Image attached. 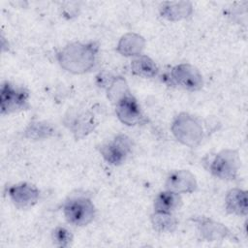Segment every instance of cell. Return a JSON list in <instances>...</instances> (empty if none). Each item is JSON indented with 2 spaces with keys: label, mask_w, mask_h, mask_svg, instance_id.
Masks as SVG:
<instances>
[{
  "label": "cell",
  "mask_w": 248,
  "mask_h": 248,
  "mask_svg": "<svg viewBox=\"0 0 248 248\" xmlns=\"http://www.w3.org/2000/svg\"><path fill=\"white\" fill-rule=\"evenodd\" d=\"M66 221L76 227L89 225L96 216V207L92 200L82 194L69 197L62 206Z\"/></svg>",
  "instance_id": "cell-4"
},
{
  "label": "cell",
  "mask_w": 248,
  "mask_h": 248,
  "mask_svg": "<svg viewBox=\"0 0 248 248\" xmlns=\"http://www.w3.org/2000/svg\"><path fill=\"white\" fill-rule=\"evenodd\" d=\"M160 16L170 21L186 19L193 14V5L189 1H167L159 6Z\"/></svg>",
  "instance_id": "cell-13"
},
{
  "label": "cell",
  "mask_w": 248,
  "mask_h": 248,
  "mask_svg": "<svg viewBox=\"0 0 248 248\" xmlns=\"http://www.w3.org/2000/svg\"><path fill=\"white\" fill-rule=\"evenodd\" d=\"M225 208L228 213L246 216L248 213L247 192L240 188H232L225 197Z\"/></svg>",
  "instance_id": "cell-15"
},
{
  "label": "cell",
  "mask_w": 248,
  "mask_h": 248,
  "mask_svg": "<svg viewBox=\"0 0 248 248\" xmlns=\"http://www.w3.org/2000/svg\"><path fill=\"white\" fill-rule=\"evenodd\" d=\"M107 89V97L111 104L115 105L124 95L130 92L127 80L123 77H114Z\"/></svg>",
  "instance_id": "cell-20"
},
{
  "label": "cell",
  "mask_w": 248,
  "mask_h": 248,
  "mask_svg": "<svg viewBox=\"0 0 248 248\" xmlns=\"http://www.w3.org/2000/svg\"><path fill=\"white\" fill-rule=\"evenodd\" d=\"M150 222L154 231L165 233L173 232L178 226V220L170 212L154 211L150 216Z\"/></svg>",
  "instance_id": "cell-19"
},
{
  "label": "cell",
  "mask_w": 248,
  "mask_h": 248,
  "mask_svg": "<svg viewBox=\"0 0 248 248\" xmlns=\"http://www.w3.org/2000/svg\"><path fill=\"white\" fill-rule=\"evenodd\" d=\"M29 91L8 80L2 82L0 89V111L2 115L30 108Z\"/></svg>",
  "instance_id": "cell-6"
},
{
  "label": "cell",
  "mask_w": 248,
  "mask_h": 248,
  "mask_svg": "<svg viewBox=\"0 0 248 248\" xmlns=\"http://www.w3.org/2000/svg\"><path fill=\"white\" fill-rule=\"evenodd\" d=\"M99 44L96 42H74L66 45L56 54L60 67L74 75L90 72L96 63Z\"/></svg>",
  "instance_id": "cell-1"
},
{
  "label": "cell",
  "mask_w": 248,
  "mask_h": 248,
  "mask_svg": "<svg viewBox=\"0 0 248 248\" xmlns=\"http://www.w3.org/2000/svg\"><path fill=\"white\" fill-rule=\"evenodd\" d=\"M170 131L177 141L190 148L200 145L205 136L201 119L184 111L173 118Z\"/></svg>",
  "instance_id": "cell-2"
},
{
  "label": "cell",
  "mask_w": 248,
  "mask_h": 248,
  "mask_svg": "<svg viewBox=\"0 0 248 248\" xmlns=\"http://www.w3.org/2000/svg\"><path fill=\"white\" fill-rule=\"evenodd\" d=\"M193 221L196 223L201 238L204 241L215 242L225 239L236 240V237L231 230L220 222L204 216L196 217Z\"/></svg>",
  "instance_id": "cell-10"
},
{
  "label": "cell",
  "mask_w": 248,
  "mask_h": 248,
  "mask_svg": "<svg viewBox=\"0 0 248 248\" xmlns=\"http://www.w3.org/2000/svg\"><path fill=\"white\" fill-rule=\"evenodd\" d=\"M204 167L214 177L225 181H232L237 177L240 169L238 152L234 149H222L204 159Z\"/></svg>",
  "instance_id": "cell-3"
},
{
  "label": "cell",
  "mask_w": 248,
  "mask_h": 248,
  "mask_svg": "<svg viewBox=\"0 0 248 248\" xmlns=\"http://www.w3.org/2000/svg\"><path fill=\"white\" fill-rule=\"evenodd\" d=\"M145 44V39L141 35L128 32L119 39L116 51L125 57H137L142 54Z\"/></svg>",
  "instance_id": "cell-14"
},
{
  "label": "cell",
  "mask_w": 248,
  "mask_h": 248,
  "mask_svg": "<svg viewBox=\"0 0 248 248\" xmlns=\"http://www.w3.org/2000/svg\"><path fill=\"white\" fill-rule=\"evenodd\" d=\"M182 199L180 194L174 193L170 190H165L160 192L155 197L153 202V208L154 211L172 213L180 207Z\"/></svg>",
  "instance_id": "cell-17"
},
{
  "label": "cell",
  "mask_w": 248,
  "mask_h": 248,
  "mask_svg": "<svg viewBox=\"0 0 248 248\" xmlns=\"http://www.w3.org/2000/svg\"><path fill=\"white\" fill-rule=\"evenodd\" d=\"M51 239L55 246L58 247H68L73 242L74 236L70 230L65 227L57 226L51 232Z\"/></svg>",
  "instance_id": "cell-21"
},
{
  "label": "cell",
  "mask_w": 248,
  "mask_h": 248,
  "mask_svg": "<svg viewBox=\"0 0 248 248\" xmlns=\"http://www.w3.org/2000/svg\"><path fill=\"white\" fill-rule=\"evenodd\" d=\"M170 80L172 85L195 92L203 86V77L200 70L192 64L180 63L171 68L170 72Z\"/></svg>",
  "instance_id": "cell-8"
},
{
  "label": "cell",
  "mask_w": 248,
  "mask_h": 248,
  "mask_svg": "<svg viewBox=\"0 0 248 248\" xmlns=\"http://www.w3.org/2000/svg\"><path fill=\"white\" fill-rule=\"evenodd\" d=\"M115 106V114L117 118L127 126H139L147 124L148 119L144 114L140 103L131 93L124 95Z\"/></svg>",
  "instance_id": "cell-9"
},
{
  "label": "cell",
  "mask_w": 248,
  "mask_h": 248,
  "mask_svg": "<svg viewBox=\"0 0 248 248\" xmlns=\"http://www.w3.org/2000/svg\"><path fill=\"white\" fill-rule=\"evenodd\" d=\"M7 194L14 205L19 209L32 207L38 202L40 198L39 189L27 182H19L10 186Z\"/></svg>",
  "instance_id": "cell-11"
},
{
  "label": "cell",
  "mask_w": 248,
  "mask_h": 248,
  "mask_svg": "<svg viewBox=\"0 0 248 248\" xmlns=\"http://www.w3.org/2000/svg\"><path fill=\"white\" fill-rule=\"evenodd\" d=\"M165 189L177 194H192L198 189L194 173L189 170H175L169 173L165 181Z\"/></svg>",
  "instance_id": "cell-12"
},
{
  "label": "cell",
  "mask_w": 248,
  "mask_h": 248,
  "mask_svg": "<svg viewBox=\"0 0 248 248\" xmlns=\"http://www.w3.org/2000/svg\"><path fill=\"white\" fill-rule=\"evenodd\" d=\"M130 68L132 74L143 78H152L159 74V68L155 61L143 54L135 57L131 61Z\"/></svg>",
  "instance_id": "cell-16"
},
{
  "label": "cell",
  "mask_w": 248,
  "mask_h": 248,
  "mask_svg": "<svg viewBox=\"0 0 248 248\" xmlns=\"http://www.w3.org/2000/svg\"><path fill=\"white\" fill-rule=\"evenodd\" d=\"M132 146V140L127 135L118 134L112 140L101 144L98 150L108 165L120 166L131 154Z\"/></svg>",
  "instance_id": "cell-7"
},
{
  "label": "cell",
  "mask_w": 248,
  "mask_h": 248,
  "mask_svg": "<svg viewBox=\"0 0 248 248\" xmlns=\"http://www.w3.org/2000/svg\"><path fill=\"white\" fill-rule=\"evenodd\" d=\"M55 135V127L47 121H33L23 131V137L32 140H46Z\"/></svg>",
  "instance_id": "cell-18"
},
{
  "label": "cell",
  "mask_w": 248,
  "mask_h": 248,
  "mask_svg": "<svg viewBox=\"0 0 248 248\" xmlns=\"http://www.w3.org/2000/svg\"><path fill=\"white\" fill-rule=\"evenodd\" d=\"M62 122L76 140L85 138L97 126L94 113L87 108L78 107L69 108L63 116Z\"/></svg>",
  "instance_id": "cell-5"
}]
</instances>
